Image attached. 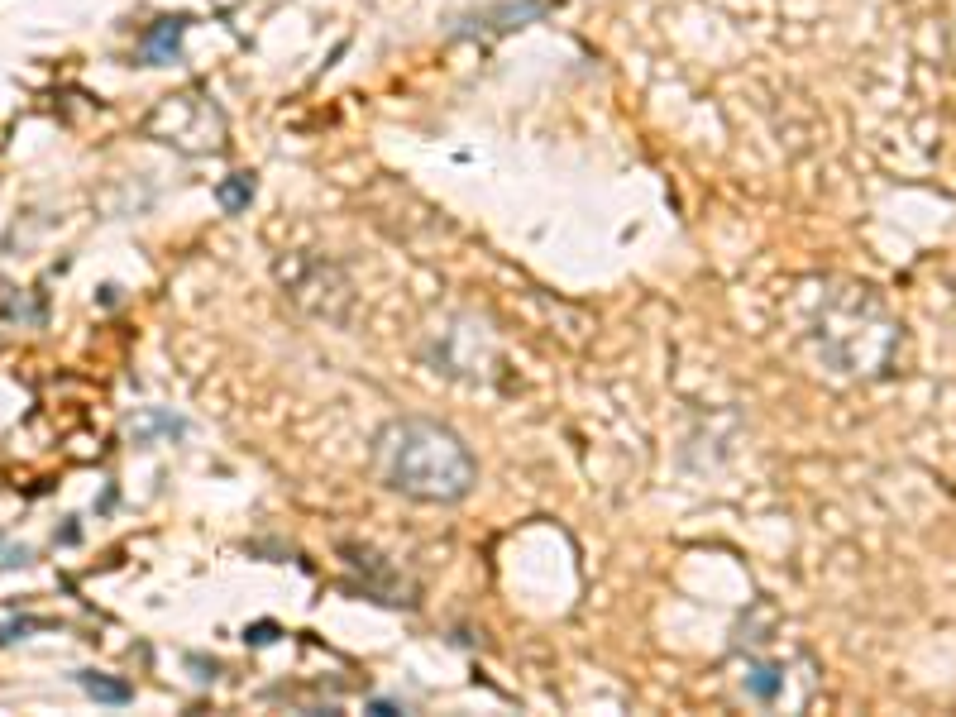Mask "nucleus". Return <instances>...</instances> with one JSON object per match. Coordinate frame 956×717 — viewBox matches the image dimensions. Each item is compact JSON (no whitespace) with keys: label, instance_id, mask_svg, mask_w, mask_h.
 <instances>
[{"label":"nucleus","instance_id":"obj_1","mask_svg":"<svg viewBox=\"0 0 956 717\" xmlns=\"http://www.w3.org/2000/svg\"><path fill=\"white\" fill-rule=\"evenodd\" d=\"M799 345L823 373L842 383H875L904 369L909 335L890 302L866 283L813 278L799 287Z\"/></svg>","mask_w":956,"mask_h":717},{"label":"nucleus","instance_id":"obj_2","mask_svg":"<svg viewBox=\"0 0 956 717\" xmlns=\"http://www.w3.org/2000/svg\"><path fill=\"white\" fill-rule=\"evenodd\" d=\"M373 474L402 498L459 502L478 483V464L450 426L402 416V421H388L373 440Z\"/></svg>","mask_w":956,"mask_h":717},{"label":"nucleus","instance_id":"obj_3","mask_svg":"<svg viewBox=\"0 0 956 717\" xmlns=\"http://www.w3.org/2000/svg\"><path fill=\"white\" fill-rule=\"evenodd\" d=\"M149 134H158L163 144H177L187 153H206V149H220L225 120H220V110L206 96H168L149 115Z\"/></svg>","mask_w":956,"mask_h":717},{"label":"nucleus","instance_id":"obj_4","mask_svg":"<svg viewBox=\"0 0 956 717\" xmlns=\"http://www.w3.org/2000/svg\"><path fill=\"white\" fill-rule=\"evenodd\" d=\"M182 34H187V20H158V29H149V39H144V58L149 63H168L177 53V44H182Z\"/></svg>","mask_w":956,"mask_h":717},{"label":"nucleus","instance_id":"obj_5","mask_svg":"<svg viewBox=\"0 0 956 717\" xmlns=\"http://www.w3.org/2000/svg\"><path fill=\"white\" fill-rule=\"evenodd\" d=\"M77 679H82V689H87L91 698H101V703H125V698H130V684L106 679V674H96V670H82Z\"/></svg>","mask_w":956,"mask_h":717},{"label":"nucleus","instance_id":"obj_6","mask_svg":"<svg viewBox=\"0 0 956 717\" xmlns=\"http://www.w3.org/2000/svg\"><path fill=\"white\" fill-rule=\"evenodd\" d=\"M216 196H220V206H225V211H239V206L254 196V177H249V173H235Z\"/></svg>","mask_w":956,"mask_h":717},{"label":"nucleus","instance_id":"obj_7","mask_svg":"<svg viewBox=\"0 0 956 717\" xmlns=\"http://www.w3.org/2000/svg\"><path fill=\"white\" fill-rule=\"evenodd\" d=\"M746 684H751V694H756V698H775V694L784 689V679H780L775 670H751V679H746Z\"/></svg>","mask_w":956,"mask_h":717},{"label":"nucleus","instance_id":"obj_8","mask_svg":"<svg viewBox=\"0 0 956 717\" xmlns=\"http://www.w3.org/2000/svg\"><path fill=\"white\" fill-rule=\"evenodd\" d=\"M952 48H956V34H952Z\"/></svg>","mask_w":956,"mask_h":717}]
</instances>
